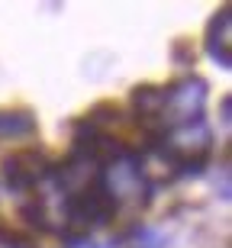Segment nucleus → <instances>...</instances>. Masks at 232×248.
Segmentation results:
<instances>
[{
  "mask_svg": "<svg viewBox=\"0 0 232 248\" xmlns=\"http://www.w3.org/2000/svg\"><path fill=\"white\" fill-rule=\"evenodd\" d=\"M210 148H213V132H210L203 116H197V120H190V123L165 129L158 152H161V158H168L181 174H197L200 165L206 161V155H210Z\"/></svg>",
  "mask_w": 232,
  "mask_h": 248,
  "instance_id": "nucleus-1",
  "label": "nucleus"
},
{
  "mask_svg": "<svg viewBox=\"0 0 232 248\" xmlns=\"http://www.w3.org/2000/svg\"><path fill=\"white\" fill-rule=\"evenodd\" d=\"M97 184L113 200V206H120V203H139L142 193H149L145 174H142V161L136 155H129V152L120 158H110L107 168H100Z\"/></svg>",
  "mask_w": 232,
  "mask_h": 248,
  "instance_id": "nucleus-2",
  "label": "nucleus"
},
{
  "mask_svg": "<svg viewBox=\"0 0 232 248\" xmlns=\"http://www.w3.org/2000/svg\"><path fill=\"white\" fill-rule=\"evenodd\" d=\"M206 81L203 78H181V81L168 84L165 87V107H161V126H181V123H190L203 113L206 103Z\"/></svg>",
  "mask_w": 232,
  "mask_h": 248,
  "instance_id": "nucleus-3",
  "label": "nucleus"
},
{
  "mask_svg": "<svg viewBox=\"0 0 232 248\" xmlns=\"http://www.w3.org/2000/svg\"><path fill=\"white\" fill-rule=\"evenodd\" d=\"M62 206H65V219L75 226V229H93V226H103V222L113 219V213H116V206H113V200L103 193L100 184L87 187V190L81 193H71V197H65L62 200Z\"/></svg>",
  "mask_w": 232,
  "mask_h": 248,
  "instance_id": "nucleus-4",
  "label": "nucleus"
},
{
  "mask_svg": "<svg viewBox=\"0 0 232 248\" xmlns=\"http://www.w3.org/2000/svg\"><path fill=\"white\" fill-rule=\"evenodd\" d=\"M39 177H46V161H42L39 152H16L3 161V184L13 193L36 187Z\"/></svg>",
  "mask_w": 232,
  "mask_h": 248,
  "instance_id": "nucleus-5",
  "label": "nucleus"
},
{
  "mask_svg": "<svg viewBox=\"0 0 232 248\" xmlns=\"http://www.w3.org/2000/svg\"><path fill=\"white\" fill-rule=\"evenodd\" d=\"M206 55L223 71L232 68V10L223 7L206 26Z\"/></svg>",
  "mask_w": 232,
  "mask_h": 248,
  "instance_id": "nucleus-6",
  "label": "nucleus"
},
{
  "mask_svg": "<svg viewBox=\"0 0 232 248\" xmlns=\"http://www.w3.org/2000/svg\"><path fill=\"white\" fill-rule=\"evenodd\" d=\"M132 107L142 123H158L161 126V107H165V87H136Z\"/></svg>",
  "mask_w": 232,
  "mask_h": 248,
  "instance_id": "nucleus-7",
  "label": "nucleus"
},
{
  "mask_svg": "<svg viewBox=\"0 0 232 248\" xmlns=\"http://www.w3.org/2000/svg\"><path fill=\"white\" fill-rule=\"evenodd\" d=\"M36 136V116L29 110H0V139Z\"/></svg>",
  "mask_w": 232,
  "mask_h": 248,
  "instance_id": "nucleus-8",
  "label": "nucleus"
},
{
  "mask_svg": "<svg viewBox=\"0 0 232 248\" xmlns=\"http://www.w3.org/2000/svg\"><path fill=\"white\" fill-rule=\"evenodd\" d=\"M126 245L129 248H168V235L161 229H152V226H139L126 239Z\"/></svg>",
  "mask_w": 232,
  "mask_h": 248,
  "instance_id": "nucleus-9",
  "label": "nucleus"
},
{
  "mask_svg": "<svg viewBox=\"0 0 232 248\" xmlns=\"http://www.w3.org/2000/svg\"><path fill=\"white\" fill-rule=\"evenodd\" d=\"M229 107H232V100L226 97V100H223V107H219V113H223L219 120H223V126H226V129H229V120H232V116H229Z\"/></svg>",
  "mask_w": 232,
  "mask_h": 248,
  "instance_id": "nucleus-10",
  "label": "nucleus"
},
{
  "mask_svg": "<svg viewBox=\"0 0 232 248\" xmlns=\"http://www.w3.org/2000/svg\"><path fill=\"white\" fill-rule=\"evenodd\" d=\"M81 248H87V245H81Z\"/></svg>",
  "mask_w": 232,
  "mask_h": 248,
  "instance_id": "nucleus-11",
  "label": "nucleus"
}]
</instances>
